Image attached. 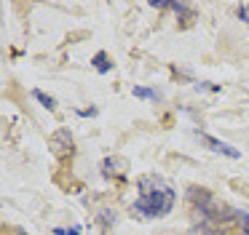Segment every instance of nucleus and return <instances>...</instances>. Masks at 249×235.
I'll use <instances>...</instances> for the list:
<instances>
[{
	"instance_id": "nucleus-1",
	"label": "nucleus",
	"mask_w": 249,
	"mask_h": 235,
	"mask_svg": "<svg viewBox=\"0 0 249 235\" xmlns=\"http://www.w3.org/2000/svg\"><path fill=\"white\" fill-rule=\"evenodd\" d=\"M174 201H177V192L166 185H158L156 190L142 192L140 201L131 206V211H134L137 217H145V219H158V217H166V214L172 211Z\"/></svg>"
},
{
	"instance_id": "nucleus-2",
	"label": "nucleus",
	"mask_w": 249,
	"mask_h": 235,
	"mask_svg": "<svg viewBox=\"0 0 249 235\" xmlns=\"http://www.w3.org/2000/svg\"><path fill=\"white\" fill-rule=\"evenodd\" d=\"M49 147H51V155H54L56 160H67V158H72V152H75V142H72V134L67 131V128H56V131L49 136Z\"/></svg>"
},
{
	"instance_id": "nucleus-3",
	"label": "nucleus",
	"mask_w": 249,
	"mask_h": 235,
	"mask_svg": "<svg viewBox=\"0 0 249 235\" xmlns=\"http://www.w3.org/2000/svg\"><path fill=\"white\" fill-rule=\"evenodd\" d=\"M204 142L209 144L214 152H222V155H228V158H241V152H238L236 147H231V144H225V142H220V139L209 136V134H204Z\"/></svg>"
},
{
	"instance_id": "nucleus-4",
	"label": "nucleus",
	"mask_w": 249,
	"mask_h": 235,
	"mask_svg": "<svg viewBox=\"0 0 249 235\" xmlns=\"http://www.w3.org/2000/svg\"><path fill=\"white\" fill-rule=\"evenodd\" d=\"M126 171V160L124 158H105V163H102V174L105 176H121Z\"/></svg>"
},
{
	"instance_id": "nucleus-5",
	"label": "nucleus",
	"mask_w": 249,
	"mask_h": 235,
	"mask_svg": "<svg viewBox=\"0 0 249 235\" xmlns=\"http://www.w3.org/2000/svg\"><path fill=\"white\" fill-rule=\"evenodd\" d=\"M91 64H94V67H97V72H102V75H107L110 69H113V62H110V59H107V53H105V51H99L97 56L91 59Z\"/></svg>"
},
{
	"instance_id": "nucleus-6",
	"label": "nucleus",
	"mask_w": 249,
	"mask_h": 235,
	"mask_svg": "<svg viewBox=\"0 0 249 235\" xmlns=\"http://www.w3.org/2000/svg\"><path fill=\"white\" fill-rule=\"evenodd\" d=\"M33 96H35V99H38V101H40V104H43L49 112H54V110H56V101H54V96L43 94L40 88H35V91H33Z\"/></svg>"
},
{
	"instance_id": "nucleus-7",
	"label": "nucleus",
	"mask_w": 249,
	"mask_h": 235,
	"mask_svg": "<svg viewBox=\"0 0 249 235\" xmlns=\"http://www.w3.org/2000/svg\"><path fill=\"white\" fill-rule=\"evenodd\" d=\"M134 96H140V99H156V91H150V88H142V85H137L134 88Z\"/></svg>"
},
{
	"instance_id": "nucleus-8",
	"label": "nucleus",
	"mask_w": 249,
	"mask_h": 235,
	"mask_svg": "<svg viewBox=\"0 0 249 235\" xmlns=\"http://www.w3.org/2000/svg\"><path fill=\"white\" fill-rule=\"evenodd\" d=\"M238 222H241V227L247 230V235H249V214L247 211H238Z\"/></svg>"
},
{
	"instance_id": "nucleus-9",
	"label": "nucleus",
	"mask_w": 249,
	"mask_h": 235,
	"mask_svg": "<svg viewBox=\"0 0 249 235\" xmlns=\"http://www.w3.org/2000/svg\"><path fill=\"white\" fill-rule=\"evenodd\" d=\"M238 19H241V21H249V5H247V3L238 5Z\"/></svg>"
},
{
	"instance_id": "nucleus-10",
	"label": "nucleus",
	"mask_w": 249,
	"mask_h": 235,
	"mask_svg": "<svg viewBox=\"0 0 249 235\" xmlns=\"http://www.w3.org/2000/svg\"><path fill=\"white\" fill-rule=\"evenodd\" d=\"M56 235H81L78 233V227H72V230H54Z\"/></svg>"
},
{
	"instance_id": "nucleus-11",
	"label": "nucleus",
	"mask_w": 249,
	"mask_h": 235,
	"mask_svg": "<svg viewBox=\"0 0 249 235\" xmlns=\"http://www.w3.org/2000/svg\"><path fill=\"white\" fill-rule=\"evenodd\" d=\"M99 219H102V222H105V224H110V222H115V217H110V214H107V211H102V214H99Z\"/></svg>"
},
{
	"instance_id": "nucleus-12",
	"label": "nucleus",
	"mask_w": 249,
	"mask_h": 235,
	"mask_svg": "<svg viewBox=\"0 0 249 235\" xmlns=\"http://www.w3.org/2000/svg\"><path fill=\"white\" fill-rule=\"evenodd\" d=\"M78 115H81V118H89V115H97V110H94V107H91V110H78Z\"/></svg>"
}]
</instances>
